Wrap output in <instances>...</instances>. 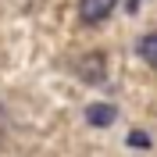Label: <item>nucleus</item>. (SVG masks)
I'll return each mask as SVG.
<instances>
[{
    "label": "nucleus",
    "mask_w": 157,
    "mask_h": 157,
    "mask_svg": "<svg viewBox=\"0 0 157 157\" xmlns=\"http://www.w3.org/2000/svg\"><path fill=\"white\" fill-rule=\"evenodd\" d=\"M118 7V0H78V18L86 25H100L111 18V11Z\"/></svg>",
    "instance_id": "obj_1"
},
{
    "label": "nucleus",
    "mask_w": 157,
    "mask_h": 157,
    "mask_svg": "<svg viewBox=\"0 0 157 157\" xmlns=\"http://www.w3.org/2000/svg\"><path fill=\"white\" fill-rule=\"evenodd\" d=\"M78 78H86V82H100V78L107 75V57L104 54H86V57L75 64Z\"/></svg>",
    "instance_id": "obj_2"
},
{
    "label": "nucleus",
    "mask_w": 157,
    "mask_h": 157,
    "mask_svg": "<svg viewBox=\"0 0 157 157\" xmlns=\"http://www.w3.org/2000/svg\"><path fill=\"white\" fill-rule=\"evenodd\" d=\"M114 118H118V107H114V104H89V107H86V121L93 128L114 125Z\"/></svg>",
    "instance_id": "obj_3"
},
{
    "label": "nucleus",
    "mask_w": 157,
    "mask_h": 157,
    "mask_svg": "<svg viewBox=\"0 0 157 157\" xmlns=\"http://www.w3.org/2000/svg\"><path fill=\"white\" fill-rule=\"evenodd\" d=\"M139 57L147 61V64H157V32H147V36L139 39Z\"/></svg>",
    "instance_id": "obj_4"
},
{
    "label": "nucleus",
    "mask_w": 157,
    "mask_h": 157,
    "mask_svg": "<svg viewBox=\"0 0 157 157\" xmlns=\"http://www.w3.org/2000/svg\"><path fill=\"white\" fill-rule=\"evenodd\" d=\"M125 143H128V147H136V150H150V136H147V132H139V128H132V132H128Z\"/></svg>",
    "instance_id": "obj_5"
},
{
    "label": "nucleus",
    "mask_w": 157,
    "mask_h": 157,
    "mask_svg": "<svg viewBox=\"0 0 157 157\" xmlns=\"http://www.w3.org/2000/svg\"><path fill=\"white\" fill-rule=\"evenodd\" d=\"M136 4H139V0H128V11H136Z\"/></svg>",
    "instance_id": "obj_6"
}]
</instances>
